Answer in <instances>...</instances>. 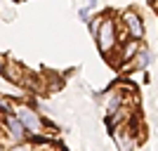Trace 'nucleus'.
<instances>
[{"label": "nucleus", "instance_id": "f257e3e1", "mask_svg": "<svg viewBox=\"0 0 158 151\" xmlns=\"http://www.w3.org/2000/svg\"><path fill=\"white\" fill-rule=\"evenodd\" d=\"M97 43H99V50H102V52H111V47L116 45V24H113L111 19L102 21L99 33H97Z\"/></svg>", "mask_w": 158, "mask_h": 151}, {"label": "nucleus", "instance_id": "f03ea898", "mask_svg": "<svg viewBox=\"0 0 158 151\" xmlns=\"http://www.w3.org/2000/svg\"><path fill=\"white\" fill-rule=\"evenodd\" d=\"M17 116L21 118V123L26 125V130H28V132L38 135V132L43 130V123H40L38 113L33 111V109H28V106H19V109H17Z\"/></svg>", "mask_w": 158, "mask_h": 151}, {"label": "nucleus", "instance_id": "7ed1b4c3", "mask_svg": "<svg viewBox=\"0 0 158 151\" xmlns=\"http://www.w3.org/2000/svg\"><path fill=\"white\" fill-rule=\"evenodd\" d=\"M125 26H127V33L132 36V40L144 38V24L135 12H125Z\"/></svg>", "mask_w": 158, "mask_h": 151}, {"label": "nucleus", "instance_id": "20e7f679", "mask_svg": "<svg viewBox=\"0 0 158 151\" xmlns=\"http://www.w3.org/2000/svg\"><path fill=\"white\" fill-rule=\"evenodd\" d=\"M7 132H10L12 139L24 142V137H26V125L21 123L19 116H7Z\"/></svg>", "mask_w": 158, "mask_h": 151}, {"label": "nucleus", "instance_id": "39448f33", "mask_svg": "<svg viewBox=\"0 0 158 151\" xmlns=\"http://www.w3.org/2000/svg\"><path fill=\"white\" fill-rule=\"evenodd\" d=\"M149 61H151V52H149V50H139V52L135 54V66H137V69H144Z\"/></svg>", "mask_w": 158, "mask_h": 151}, {"label": "nucleus", "instance_id": "423d86ee", "mask_svg": "<svg viewBox=\"0 0 158 151\" xmlns=\"http://www.w3.org/2000/svg\"><path fill=\"white\" fill-rule=\"evenodd\" d=\"M137 52H139V40H135L132 45H127L125 50H123V59H132Z\"/></svg>", "mask_w": 158, "mask_h": 151}, {"label": "nucleus", "instance_id": "0eeeda50", "mask_svg": "<svg viewBox=\"0 0 158 151\" xmlns=\"http://www.w3.org/2000/svg\"><path fill=\"white\" fill-rule=\"evenodd\" d=\"M2 66H5V57L0 54V71H2Z\"/></svg>", "mask_w": 158, "mask_h": 151}, {"label": "nucleus", "instance_id": "6e6552de", "mask_svg": "<svg viewBox=\"0 0 158 151\" xmlns=\"http://www.w3.org/2000/svg\"><path fill=\"white\" fill-rule=\"evenodd\" d=\"M151 2H156V5H158V0H151Z\"/></svg>", "mask_w": 158, "mask_h": 151}]
</instances>
